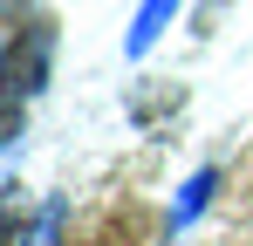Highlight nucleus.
<instances>
[{
  "mask_svg": "<svg viewBox=\"0 0 253 246\" xmlns=\"http://www.w3.org/2000/svg\"><path fill=\"white\" fill-rule=\"evenodd\" d=\"M48 62H55V28H48V21H28L21 35L7 41V55H0L7 103H28V96H35V89L48 82Z\"/></svg>",
  "mask_w": 253,
  "mask_h": 246,
  "instance_id": "1",
  "label": "nucleus"
},
{
  "mask_svg": "<svg viewBox=\"0 0 253 246\" xmlns=\"http://www.w3.org/2000/svg\"><path fill=\"white\" fill-rule=\"evenodd\" d=\"M171 14H178V0H144V7H137V21H130V35H124V48H130V55H144Z\"/></svg>",
  "mask_w": 253,
  "mask_h": 246,
  "instance_id": "2",
  "label": "nucleus"
},
{
  "mask_svg": "<svg viewBox=\"0 0 253 246\" xmlns=\"http://www.w3.org/2000/svg\"><path fill=\"white\" fill-rule=\"evenodd\" d=\"M212 185H219V171H199V178L178 192V212H171V219H178V226H185V219H199V212H206V192H212Z\"/></svg>",
  "mask_w": 253,
  "mask_h": 246,
  "instance_id": "3",
  "label": "nucleus"
},
{
  "mask_svg": "<svg viewBox=\"0 0 253 246\" xmlns=\"http://www.w3.org/2000/svg\"><path fill=\"white\" fill-rule=\"evenodd\" d=\"M21 137V103H0V151Z\"/></svg>",
  "mask_w": 253,
  "mask_h": 246,
  "instance_id": "4",
  "label": "nucleus"
},
{
  "mask_svg": "<svg viewBox=\"0 0 253 246\" xmlns=\"http://www.w3.org/2000/svg\"><path fill=\"white\" fill-rule=\"evenodd\" d=\"M14 7H21V0H0V14H14Z\"/></svg>",
  "mask_w": 253,
  "mask_h": 246,
  "instance_id": "5",
  "label": "nucleus"
}]
</instances>
